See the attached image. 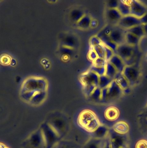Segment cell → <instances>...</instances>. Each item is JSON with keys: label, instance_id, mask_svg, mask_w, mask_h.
Segmentation results:
<instances>
[{"label": "cell", "instance_id": "cell-1", "mask_svg": "<svg viewBox=\"0 0 147 148\" xmlns=\"http://www.w3.org/2000/svg\"><path fill=\"white\" fill-rule=\"evenodd\" d=\"M114 53L123 60L125 66L133 65L136 57L135 47L129 45L126 43L122 44L118 46Z\"/></svg>", "mask_w": 147, "mask_h": 148}, {"label": "cell", "instance_id": "cell-2", "mask_svg": "<svg viewBox=\"0 0 147 148\" xmlns=\"http://www.w3.org/2000/svg\"><path fill=\"white\" fill-rule=\"evenodd\" d=\"M45 142V148H51L56 143L59 136L48 123L42 124L40 128Z\"/></svg>", "mask_w": 147, "mask_h": 148}, {"label": "cell", "instance_id": "cell-3", "mask_svg": "<svg viewBox=\"0 0 147 148\" xmlns=\"http://www.w3.org/2000/svg\"><path fill=\"white\" fill-rule=\"evenodd\" d=\"M47 83L42 77H32L26 80L24 85V91L39 92L46 91Z\"/></svg>", "mask_w": 147, "mask_h": 148}, {"label": "cell", "instance_id": "cell-4", "mask_svg": "<svg viewBox=\"0 0 147 148\" xmlns=\"http://www.w3.org/2000/svg\"><path fill=\"white\" fill-rule=\"evenodd\" d=\"M130 7V14L138 18H142L147 12V8L139 1H128Z\"/></svg>", "mask_w": 147, "mask_h": 148}, {"label": "cell", "instance_id": "cell-5", "mask_svg": "<svg viewBox=\"0 0 147 148\" xmlns=\"http://www.w3.org/2000/svg\"><path fill=\"white\" fill-rule=\"evenodd\" d=\"M122 73L129 85L135 84L140 77L139 70L134 65L126 66Z\"/></svg>", "mask_w": 147, "mask_h": 148}, {"label": "cell", "instance_id": "cell-6", "mask_svg": "<svg viewBox=\"0 0 147 148\" xmlns=\"http://www.w3.org/2000/svg\"><path fill=\"white\" fill-rule=\"evenodd\" d=\"M142 25L140 18L130 15L122 17L118 23V26L125 30H127L136 26Z\"/></svg>", "mask_w": 147, "mask_h": 148}, {"label": "cell", "instance_id": "cell-7", "mask_svg": "<svg viewBox=\"0 0 147 148\" xmlns=\"http://www.w3.org/2000/svg\"><path fill=\"white\" fill-rule=\"evenodd\" d=\"M126 30L118 27L112 29L109 37L118 46L125 43V35Z\"/></svg>", "mask_w": 147, "mask_h": 148}, {"label": "cell", "instance_id": "cell-8", "mask_svg": "<svg viewBox=\"0 0 147 148\" xmlns=\"http://www.w3.org/2000/svg\"><path fill=\"white\" fill-rule=\"evenodd\" d=\"M48 123L59 137L65 131L66 124L65 120L61 118L57 117L53 119Z\"/></svg>", "mask_w": 147, "mask_h": 148}, {"label": "cell", "instance_id": "cell-9", "mask_svg": "<svg viewBox=\"0 0 147 148\" xmlns=\"http://www.w3.org/2000/svg\"><path fill=\"white\" fill-rule=\"evenodd\" d=\"M99 76L91 70L83 74L81 77V80L84 85H93L97 87L98 86Z\"/></svg>", "mask_w": 147, "mask_h": 148}, {"label": "cell", "instance_id": "cell-10", "mask_svg": "<svg viewBox=\"0 0 147 148\" xmlns=\"http://www.w3.org/2000/svg\"><path fill=\"white\" fill-rule=\"evenodd\" d=\"M96 117L94 112L90 110H85L80 114L78 122L80 125L84 129L92 120Z\"/></svg>", "mask_w": 147, "mask_h": 148}, {"label": "cell", "instance_id": "cell-11", "mask_svg": "<svg viewBox=\"0 0 147 148\" xmlns=\"http://www.w3.org/2000/svg\"><path fill=\"white\" fill-rule=\"evenodd\" d=\"M30 141L31 144L34 148H45V142L40 129L32 135Z\"/></svg>", "mask_w": 147, "mask_h": 148}, {"label": "cell", "instance_id": "cell-12", "mask_svg": "<svg viewBox=\"0 0 147 148\" xmlns=\"http://www.w3.org/2000/svg\"><path fill=\"white\" fill-rule=\"evenodd\" d=\"M97 37L100 39L103 45L111 49L115 53L118 45L111 40L109 35L105 34L103 32L99 33Z\"/></svg>", "mask_w": 147, "mask_h": 148}, {"label": "cell", "instance_id": "cell-13", "mask_svg": "<svg viewBox=\"0 0 147 148\" xmlns=\"http://www.w3.org/2000/svg\"><path fill=\"white\" fill-rule=\"evenodd\" d=\"M109 62L116 68L118 73H122L126 66L123 60L116 54L113 55Z\"/></svg>", "mask_w": 147, "mask_h": 148}, {"label": "cell", "instance_id": "cell-14", "mask_svg": "<svg viewBox=\"0 0 147 148\" xmlns=\"http://www.w3.org/2000/svg\"><path fill=\"white\" fill-rule=\"evenodd\" d=\"M106 16L110 21L117 24L122 17L117 8H109L106 12Z\"/></svg>", "mask_w": 147, "mask_h": 148}, {"label": "cell", "instance_id": "cell-15", "mask_svg": "<svg viewBox=\"0 0 147 148\" xmlns=\"http://www.w3.org/2000/svg\"><path fill=\"white\" fill-rule=\"evenodd\" d=\"M113 130L118 134L123 135L128 133L129 130V125L124 121H120L116 123L113 125Z\"/></svg>", "mask_w": 147, "mask_h": 148}, {"label": "cell", "instance_id": "cell-16", "mask_svg": "<svg viewBox=\"0 0 147 148\" xmlns=\"http://www.w3.org/2000/svg\"><path fill=\"white\" fill-rule=\"evenodd\" d=\"M122 89L115 80L108 87V98L114 97L120 94Z\"/></svg>", "mask_w": 147, "mask_h": 148}, {"label": "cell", "instance_id": "cell-17", "mask_svg": "<svg viewBox=\"0 0 147 148\" xmlns=\"http://www.w3.org/2000/svg\"><path fill=\"white\" fill-rule=\"evenodd\" d=\"M105 116L108 120L114 121L119 117V110L115 106L108 107L105 112Z\"/></svg>", "mask_w": 147, "mask_h": 148}, {"label": "cell", "instance_id": "cell-18", "mask_svg": "<svg viewBox=\"0 0 147 148\" xmlns=\"http://www.w3.org/2000/svg\"><path fill=\"white\" fill-rule=\"evenodd\" d=\"M117 9L122 17L130 14V7L128 1H119Z\"/></svg>", "mask_w": 147, "mask_h": 148}, {"label": "cell", "instance_id": "cell-19", "mask_svg": "<svg viewBox=\"0 0 147 148\" xmlns=\"http://www.w3.org/2000/svg\"><path fill=\"white\" fill-rule=\"evenodd\" d=\"M46 97V91L36 92L29 102L33 105H37L42 103Z\"/></svg>", "mask_w": 147, "mask_h": 148}, {"label": "cell", "instance_id": "cell-20", "mask_svg": "<svg viewBox=\"0 0 147 148\" xmlns=\"http://www.w3.org/2000/svg\"><path fill=\"white\" fill-rule=\"evenodd\" d=\"M140 41V38L134 34L126 31L125 35V43L129 45L135 47L137 45Z\"/></svg>", "mask_w": 147, "mask_h": 148}, {"label": "cell", "instance_id": "cell-21", "mask_svg": "<svg viewBox=\"0 0 147 148\" xmlns=\"http://www.w3.org/2000/svg\"><path fill=\"white\" fill-rule=\"evenodd\" d=\"M114 80L116 81L122 89H126L128 88V86L129 85L128 80L123 76L122 73H118L115 77Z\"/></svg>", "mask_w": 147, "mask_h": 148}, {"label": "cell", "instance_id": "cell-22", "mask_svg": "<svg viewBox=\"0 0 147 148\" xmlns=\"http://www.w3.org/2000/svg\"><path fill=\"white\" fill-rule=\"evenodd\" d=\"M105 67V75H106L110 78L114 80L115 77L118 73L116 69L109 61H107Z\"/></svg>", "mask_w": 147, "mask_h": 148}, {"label": "cell", "instance_id": "cell-23", "mask_svg": "<svg viewBox=\"0 0 147 148\" xmlns=\"http://www.w3.org/2000/svg\"><path fill=\"white\" fill-rule=\"evenodd\" d=\"M103 144L102 139L94 138L88 141L84 148H103Z\"/></svg>", "mask_w": 147, "mask_h": 148}, {"label": "cell", "instance_id": "cell-24", "mask_svg": "<svg viewBox=\"0 0 147 148\" xmlns=\"http://www.w3.org/2000/svg\"><path fill=\"white\" fill-rule=\"evenodd\" d=\"M107 129L105 126L100 125L98 128L93 132L95 138L101 139L103 138L107 134Z\"/></svg>", "mask_w": 147, "mask_h": 148}, {"label": "cell", "instance_id": "cell-25", "mask_svg": "<svg viewBox=\"0 0 147 148\" xmlns=\"http://www.w3.org/2000/svg\"><path fill=\"white\" fill-rule=\"evenodd\" d=\"M113 80L105 75L99 76L98 87L101 89L108 87Z\"/></svg>", "mask_w": 147, "mask_h": 148}, {"label": "cell", "instance_id": "cell-26", "mask_svg": "<svg viewBox=\"0 0 147 148\" xmlns=\"http://www.w3.org/2000/svg\"><path fill=\"white\" fill-rule=\"evenodd\" d=\"M127 32L130 33L137 37L139 38H141L144 36V32L142 25L136 26L132 28L126 30Z\"/></svg>", "mask_w": 147, "mask_h": 148}, {"label": "cell", "instance_id": "cell-27", "mask_svg": "<svg viewBox=\"0 0 147 148\" xmlns=\"http://www.w3.org/2000/svg\"><path fill=\"white\" fill-rule=\"evenodd\" d=\"M91 21V19L89 16L84 15V16L77 22V24L78 26L80 28L86 29L90 27Z\"/></svg>", "mask_w": 147, "mask_h": 148}, {"label": "cell", "instance_id": "cell-28", "mask_svg": "<svg viewBox=\"0 0 147 148\" xmlns=\"http://www.w3.org/2000/svg\"><path fill=\"white\" fill-rule=\"evenodd\" d=\"M100 125L99 120H98L97 118L96 117L92 120L86 126L84 129H85L87 131L93 132L98 128V127Z\"/></svg>", "mask_w": 147, "mask_h": 148}, {"label": "cell", "instance_id": "cell-29", "mask_svg": "<svg viewBox=\"0 0 147 148\" xmlns=\"http://www.w3.org/2000/svg\"><path fill=\"white\" fill-rule=\"evenodd\" d=\"M93 50L97 53L98 58L105 59V51L104 47L103 44L93 47Z\"/></svg>", "mask_w": 147, "mask_h": 148}, {"label": "cell", "instance_id": "cell-30", "mask_svg": "<svg viewBox=\"0 0 147 148\" xmlns=\"http://www.w3.org/2000/svg\"><path fill=\"white\" fill-rule=\"evenodd\" d=\"M84 14L82 11L78 9L73 10L71 13V18L73 21L78 22L83 16Z\"/></svg>", "mask_w": 147, "mask_h": 148}, {"label": "cell", "instance_id": "cell-31", "mask_svg": "<svg viewBox=\"0 0 147 148\" xmlns=\"http://www.w3.org/2000/svg\"><path fill=\"white\" fill-rule=\"evenodd\" d=\"M101 89L99 87H97L93 92L91 96H90L93 100L97 101L101 99Z\"/></svg>", "mask_w": 147, "mask_h": 148}, {"label": "cell", "instance_id": "cell-32", "mask_svg": "<svg viewBox=\"0 0 147 148\" xmlns=\"http://www.w3.org/2000/svg\"><path fill=\"white\" fill-rule=\"evenodd\" d=\"M91 71L97 74L99 76H102L105 74V67H97L93 65L91 68Z\"/></svg>", "mask_w": 147, "mask_h": 148}, {"label": "cell", "instance_id": "cell-33", "mask_svg": "<svg viewBox=\"0 0 147 148\" xmlns=\"http://www.w3.org/2000/svg\"><path fill=\"white\" fill-rule=\"evenodd\" d=\"M96 87L97 86L93 85H84V92L86 96L90 97Z\"/></svg>", "mask_w": 147, "mask_h": 148}, {"label": "cell", "instance_id": "cell-34", "mask_svg": "<svg viewBox=\"0 0 147 148\" xmlns=\"http://www.w3.org/2000/svg\"><path fill=\"white\" fill-rule=\"evenodd\" d=\"M107 62L104 58H97L93 61V65L97 67H104L106 65Z\"/></svg>", "mask_w": 147, "mask_h": 148}, {"label": "cell", "instance_id": "cell-35", "mask_svg": "<svg viewBox=\"0 0 147 148\" xmlns=\"http://www.w3.org/2000/svg\"><path fill=\"white\" fill-rule=\"evenodd\" d=\"M104 47L105 51V59L107 61H109L110 60L112 57L113 56L114 54V52L112 50L109 48V47L105 46Z\"/></svg>", "mask_w": 147, "mask_h": 148}, {"label": "cell", "instance_id": "cell-36", "mask_svg": "<svg viewBox=\"0 0 147 148\" xmlns=\"http://www.w3.org/2000/svg\"><path fill=\"white\" fill-rule=\"evenodd\" d=\"M101 44H102V42L97 36H93L90 40V45L92 47L99 45Z\"/></svg>", "mask_w": 147, "mask_h": 148}, {"label": "cell", "instance_id": "cell-37", "mask_svg": "<svg viewBox=\"0 0 147 148\" xmlns=\"http://www.w3.org/2000/svg\"><path fill=\"white\" fill-rule=\"evenodd\" d=\"M135 148H147V140L141 139L137 142Z\"/></svg>", "mask_w": 147, "mask_h": 148}, {"label": "cell", "instance_id": "cell-38", "mask_svg": "<svg viewBox=\"0 0 147 148\" xmlns=\"http://www.w3.org/2000/svg\"><path fill=\"white\" fill-rule=\"evenodd\" d=\"M108 98V87L101 89V97L100 100L102 101L106 100Z\"/></svg>", "mask_w": 147, "mask_h": 148}, {"label": "cell", "instance_id": "cell-39", "mask_svg": "<svg viewBox=\"0 0 147 148\" xmlns=\"http://www.w3.org/2000/svg\"><path fill=\"white\" fill-rule=\"evenodd\" d=\"M119 1H110L108 2L109 8H117L118 5Z\"/></svg>", "mask_w": 147, "mask_h": 148}, {"label": "cell", "instance_id": "cell-40", "mask_svg": "<svg viewBox=\"0 0 147 148\" xmlns=\"http://www.w3.org/2000/svg\"><path fill=\"white\" fill-rule=\"evenodd\" d=\"M88 58L92 61H94L98 58V56L96 52L92 49L88 54Z\"/></svg>", "mask_w": 147, "mask_h": 148}, {"label": "cell", "instance_id": "cell-41", "mask_svg": "<svg viewBox=\"0 0 147 148\" xmlns=\"http://www.w3.org/2000/svg\"><path fill=\"white\" fill-rule=\"evenodd\" d=\"M65 42L67 46L70 47L73 46V45H74V40L72 38H70V37L66 39Z\"/></svg>", "mask_w": 147, "mask_h": 148}, {"label": "cell", "instance_id": "cell-42", "mask_svg": "<svg viewBox=\"0 0 147 148\" xmlns=\"http://www.w3.org/2000/svg\"><path fill=\"white\" fill-rule=\"evenodd\" d=\"M140 19L142 25L147 24V12L142 18H140Z\"/></svg>", "mask_w": 147, "mask_h": 148}, {"label": "cell", "instance_id": "cell-43", "mask_svg": "<svg viewBox=\"0 0 147 148\" xmlns=\"http://www.w3.org/2000/svg\"><path fill=\"white\" fill-rule=\"evenodd\" d=\"M97 25V21L95 20H91L90 26L91 27H95Z\"/></svg>", "mask_w": 147, "mask_h": 148}, {"label": "cell", "instance_id": "cell-44", "mask_svg": "<svg viewBox=\"0 0 147 148\" xmlns=\"http://www.w3.org/2000/svg\"><path fill=\"white\" fill-rule=\"evenodd\" d=\"M142 25L144 32V35H147V24Z\"/></svg>", "mask_w": 147, "mask_h": 148}, {"label": "cell", "instance_id": "cell-45", "mask_svg": "<svg viewBox=\"0 0 147 148\" xmlns=\"http://www.w3.org/2000/svg\"><path fill=\"white\" fill-rule=\"evenodd\" d=\"M70 50H68V51H67V53H69V52H70ZM64 52H66V49L65 48V51Z\"/></svg>", "mask_w": 147, "mask_h": 148}, {"label": "cell", "instance_id": "cell-46", "mask_svg": "<svg viewBox=\"0 0 147 148\" xmlns=\"http://www.w3.org/2000/svg\"><path fill=\"white\" fill-rule=\"evenodd\" d=\"M63 148H70V147H64Z\"/></svg>", "mask_w": 147, "mask_h": 148}, {"label": "cell", "instance_id": "cell-47", "mask_svg": "<svg viewBox=\"0 0 147 148\" xmlns=\"http://www.w3.org/2000/svg\"><path fill=\"white\" fill-rule=\"evenodd\" d=\"M146 59H147V55H146Z\"/></svg>", "mask_w": 147, "mask_h": 148}]
</instances>
